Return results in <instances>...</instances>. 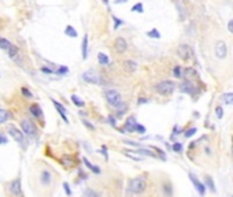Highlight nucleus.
<instances>
[{"mask_svg": "<svg viewBox=\"0 0 233 197\" xmlns=\"http://www.w3.org/2000/svg\"><path fill=\"white\" fill-rule=\"evenodd\" d=\"M114 48H115L117 54H123V52H126V49H128V43H126V40L123 39V37H118V39L114 41Z\"/></svg>", "mask_w": 233, "mask_h": 197, "instance_id": "nucleus-10", "label": "nucleus"}, {"mask_svg": "<svg viewBox=\"0 0 233 197\" xmlns=\"http://www.w3.org/2000/svg\"><path fill=\"white\" fill-rule=\"evenodd\" d=\"M51 179H52V175L51 172L48 171V170H44L43 172H41V177H40V181L43 185H49L51 184Z\"/></svg>", "mask_w": 233, "mask_h": 197, "instance_id": "nucleus-17", "label": "nucleus"}, {"mask_svg": "<svg viewBox=\"0 0 233 197\" xmlns=\"http://www.w3.org/2000/svg\"><path fill=\"white\" fill-rule=\"evenodd\" d=\"M8 134H10V136L13 137L21 146H23V148L26 146V141H25V137H23V131L19 130L18 127H15L14 125H10L8 126Z\"/></svg>", "mask_w": 233, "mask_h": 197, "instance_id": "nucleus-4", "label": "nucleus"}, {"mask_svg": "<svg viewBox=\"0 0 233 197\" xmlns=\"http://www.w3.org/2000/svg\"><path fill=\"white\" fill-rule=\"evenodd\" d=\"M206 182H207L208 188L211 189V192H215V188H214V184H213V179H211L210 177H206Z\"/></svg>", "mask_w": 233, "mask_h": 197, "instance_id": "nucleus-37", "label": "nucleus"}, {"mask_svg": "<svg viewBox=\"0 0 233 197\" xmlns=\"http://www.w3.org/2000/svg\"><path fill=\"white\" fill-rule=\"evenodd\" d=\"M132 11H136V13H144V7L141 3H137V4H134L133 7H132Z\"/></svg>", "mask_w": 233, "mask_h": 197, "instance_id": "nucleus-31", "label": "nucleus"}, {"mask_svg": "<svg viewBox=\"0 0 233 197\" xmlns=\"http://www.w3.org/2000/svg\"><path fill=\"white\" fill-rule=\"evenodd\" d=\"M228 29H229V32H231V33H233V19L228 23Z\"/></svg>", "mask_w": 233, "mask_h": 197, "instance_id": "nucleus-47", "label": "nucleus"}, {"mask_svg": "<svg viewBox=\"0 0 233 197\" xmlns=\"http://www.w3.org/2000/svg\"><path fill=\"white\" fill-rule=\"evenodd\" d=\"M111 18H113V21H114V29H118L121 25H123V21L119 19V18H117L115 15H113Z\"/></svg>", "mask_w": 233, "mask_h": 197, "instance_id": "nucleus-30", "label": "nucleus"}, {"mask_svg": "<svg viewBox=\"0 0 233 197\" xmlns=\"http://www.w3.org/2000/svg\"><path fill=\"white\" fill-rule=\"evenodd\" d=\"M147 101H148L147 99H141V100H138V104H141V103H147Z\"/></svg>", "mask_w": 233, "mask_h": 197, "instance_id": "nucleus-50", "label": "nucleus"}, {"mask_svg": "<svg viewBox=\"0 0 233 197\" xmlns=\"http://www.w3.org/2000/svg\"><path fill=\"white\" fill-rule=\"evenodd\" d=\"M52 104L55 105V108H56V110H58V112L60 114V116H62V118H63V120H64V122H66V123L69 122V119H67L66 114H64V112H66V108H64L63 105H62V104H60V103H59V101H56V100H55V99H52Z\"/></svg>", "mask_w": 233, "mask_h": 197, "instance_id": "nucleus-15", "label": "nucleus"}, {"mask_svg": "<svg viewBox=\"0 0 233 197\" xmlns=\"http://www.w3.org/2000/svg\"><path fill=\"white\" fill-rule=\"evenodd\" d=\"M21 130L23 131V134H26V136L29 137H34V134H36L37 129L36 126H34V123L32 122L30 119H22L21 120Z\"/></svg>", "mask_w": 233, "mask_h": 197, "instance_id": "nucleus-6", "label": "nucleus"}, {"mask_svg": "<svg viewBox=\"0 0 233 197\" xmlns=\"http://www.w3.org/2000/svg\"><path fill=\"white\" fill-rule=\"evenodd\" d=\"M134 131H137V133L143 134V133H146V127H144V126H141L140 123H137L136 127H134Z\"/></svg>", "mask_w": 233, "mask_h": 197, "instance_id": "nucleus-36", "label": "nucleus"}, {"mask_svg": "<svg viewBox=\"0 0 233 197\" xmlns=\"http://www.w3.org/2000/svg\"><path fill=\"white\" fill-rule=\"evenodd\" d=\"M11 118V114L4 108H0V123H6Z\"/></svg>", "mask_w": 233, "mask_h": 197, "instance_id": "nucleus-21", "label": "nucleus"}, {"mask_svg": "<svg viewBox=\"0 0 233 197\" xmlns=\"http://www.w3.org/2000/svg\"><path fill=\"white\" fill-rule=\"evenodd\" d=\"M125 155H126L128 157L133 159V160H141V157H140V156H134V155H132V152H129V151H125Z\"/></svg>", "mask_w": 233, "mask_h": 197, "instance_id": "nucleus-41", "label": "nucleus"}, {"mask_svg": "<svg viewBox=\"0 0 233 197\" xmlns=\"http://www.w3.org/2000/svg\"><path fill=\"white\" fill-rule=\"evenodd\" d=\"M67 71H69V69H67V67H60V69H59L58 70V73H59V74H64V73H67Z\"/></svg>", "mask_w": 233, "mask_h": 197, "instance_id": "nucleus-45", "label": "nucleus"}, {"mask_svg": "<svg viewBox=\"0 0 233 197\" xmlns=\"http://www.w3.org/2000/svg\"><path fill=\"white\" fill-rule=\"evenodd\" d=\"M174 89H176V84L173 81H169V79L161 81L159 84L155 85V90L159 95H163V96H167V95H170V93H173Z\"/></svg>", "mask_w": 233, "mask_h": 197, "instance_id": "nucleus-2", "label": "nucleus"}, {"mask_svg": "<svg viewBox=\"0 0 233 197\" xmlns=\"http://www.w3.org/2000/svg\"><path fill=\"white\" fill-rule=\"evenodd\" d=\"M82 79L88 84H92V85H100L102 84V77L95 71V70H87V71L82 73Z\"/></svg>", "mask_w": 233, "mask_h": 197, "instance_id": "nucleus-5", "label": "nucleus"}, {"mask_svg": "<svg viewBox=\"0 0 233 197\" xmlns=\"http://www.w3.org/2000/svg\"><path fill=\"white\" fill-rule=\"evenodd\" d=\"M126 2H128V0H115L114 3H115V4H121V3H126Z\"/></svg>", "mask_w": 233, "mask_h": 197, "instance_id": "nucleus-49", "label": "nucleus"}, {"mask_svg": "<svg viewBox=\"0 0 233 197\" xmlns=\"http://www.w3.org/2000/svg\"><path fill=\"white\" fill-rule=\"evenodd\" d=\"M97 60H99V63L102 64V66H107L108 63H110V59H108V56L106 54H103V52H100L99 55H97Z\"/></svg>", "mask_w": 233, "mask_h": 197, "instance_id": "nucleus-23", "label": "nucleus"}, {"mask_svg": "<svg viewBox=\"0 0 233 197\" xmlns=\"http://www.w3.org/2000/svg\"><path fill=\"white\" fill-rule=\"evenodd\" d=\"M182 77H185L187 79H191V78L197 77V73H196V70H195V69H192V67H188V69H184Z\"/></svg>", "mask_w": 233, "mask_h": 197, "instance_id": "nucleus-18", "label": "nucleus"}, {"mask_svg": "<svg viewBox=\"0 0 233 197\" xmlns=\"http://www.w3.org/2000/svg\"><path fill=\"white\" fill-rule=\"evenodd\" d=\"M215 114H217V118H218V119L222 118V115H223V110H222V107H217V108H215Z\"/></svg>", "mask_w": 233, "mask_h": 197, "instance_id": "nucleus-39", "label": "nucleus"}, {"mask_svg": "<svg viewBox=\"0 0 233 197\" xmlns=\"http://www.w3.org/2000/svg\"><path fill=\"white\" fill-rule=\"evenodd\" d=\"M104 96H106V100H107V103L110 105H113V107H118V105L122 103V96H121L119 92H117V90L114 89H108L104 92Z\"/></svg>", "mask_w": 233, "mask_h": 197, "instance_id": "nucleus-3", "label": "nucleus"}, {"mask_svg": "<svg viewBox=\"0 0 233 197\" xmlns=\"http://www.w3.org/2000/svg\"><path fill=\"white\" fill-rule=\"evenodd\" d=\"M136 125H137L136 118H134V116H130V118H128V120H126L123 130H128V131H130V133H133V131H134V127H136ZM123 130H121V131H123Z\"/></svg>", "mask_w": 233, "mask_h": 197, "instance_id": "nucleus-16", "label": "nucleus"}, {"mask_svg": "<svg viewBox=\"0 0 233 197\" xmlns=\"http://www.w3.org/2000/svg\"><path fill=\"white\" fill-rule=\"evenodd\" d=\"M82 161H84V163H85V166H87L88 169H89V170H91V171H92V172H95V174H100V169H99V167L93 166V164L91 163V161L88 160L87 157H82Z\"/></svg>", "mask_w": 233, "mask_h": 197, "instance_id": "nucleus-20", "label": "nucleus"}, {"mask_svg": "<svg viewBox=\"0 0 233 197\" xmlns=\"http://www.w3.org/2000/svg\"><path fill=\"white\" fill-rule=\"evenodd\" d=\"M147 189V181L143 177H136L129 181V192L134 195H140Z\"/></svg>", "mask_w": 233, "mask_h": 197, "instance_id": "nucleus-1", "label": "nucleus"}, {"mask_svg": "<svg viewBox=\"0 0 233 197\" xmlns=\"http://www.w3.org/2000/svg\"><path fill=\"white\" fill-rule=\"evenodd\" d=\"M177 54H178V56L182 60H189L193 56V49L189 45H187V44H181L177 48Z\"/></svg>", "mask_w": 233, "mask_h": 197, "instance_id": "nucleus-7", "label": "nucleus"}, {"mask_svg": "<svg viewBox=\"0 0 233 197\" xmlns=\"http://www.w3.org/2000/svg\"><path fill=\"white\" fill-rule=\"evenodd\" d=\"M8 192L13 196H22V188H21V179L17 178L8 184Z\"/></svg>", "mask_w": 233, "mask_h": 197, "instance_id": "nucleus-9", "label": "nucleus"}, {"mask_svg": "<svg viewBox=\"0 0 233 197\" xmlns=\"http://www.w3.org/2000/svg\"><path fill=\"white\" fill-rule=\"evenodd\" d=\"M30 112H32V115H33L34 118H37L39 120H43V118H44L43 110H41V107L39 104H32L30 105Z\"/></svg>", "mask_w": 233, "mask_h": 197, "instance_id": "nucleus-12", "label": "nucleus"}, {"mask_svg": "<svg viewBox=\"0 0 233 197\" xmlns=\"http://www.w3.org/2000/svg\"><path fill=\"white\" fill-rule=\"evenodd\" d=\"M147 36H148V37H152V39H161V33H159L156 29H152V30H150L148 33H147Z\"/></svg>", "mask_w": 233, "mask_h": 197, "instance_id": "nucleus-29", "label": "nucleus"}, {"mask_svg": "<svg viewBox=\"0 0 233 197\" xmlns=\"http://www.w3.org/2000/svg\"><path fill=\"white\" fill-rule=\"evenodd\" d=\"M222 101L225 104H233V93H225L222 96Z\"/></svg>", "mask_w": 233, "mask_h": 197, "instance_id": "nucleus-26", "label": "nucleus"}, {"mask_svg": "<svg viewBox=\"0 0 233 197\" xmlns=\"http://www.w3.org/2000/svg\"><path fill=\"white\" fill-rule=\"evenodd\" d=\"M215 56L218 58V59H225L226 55H228V47H226L225 41H218L217 44H215Z\"/></svg>", "mask_w": 233, "mask_h": 197, "instance_id": "nucleus-8", "label": "nucleus"}, {"mask_svg": "<svg viewBox=\"0 0 233 197\" xmlns=\"http://www.w3.org/2000/svg\"><path fill=\"white\" fill-rule=\"evenodd\" d=\"M7 51H8V55H10L11 59H15V58L18 56V54H19L18 47H17V45H13V44L10 45V48H8Z\"/></svg>", "mask_w": 233, "mask_h": 197, "instance_id": "nucleus-22", "label": "nucleus"}, {"mask_svg": "<svg viewBox=\"0 0 233 197\" xmlns=\"http://www.w3.org/2000/svg\"><path fill=\"white\" fill-rule=\"evenodd\" d=\"M72 101L74 103V104L77 105V107H84V105H85V103L82 101V100L80 99L77 95H73V96H72Z\"/></svg>", "mask_w": 233, "mask_h": 197, "instance_id": "nucleus-27", "label": "nucleus"}, {"mask_svg": "<svg viewBox=\"0 0 233 197\" xmlns=\"http://www.w3.org/2000/svg\"><path fill=\"white\" fill-rule=\"evenodd\" d=\"M108 122H110L113 126H115V125H117V123H115V119H114L113 116H108Z\"/></svg>", "mask_w": 233, "mask_h": 197, "instance_id": "nucleus-48", "label": "nucleus"}, {"mask_svg": "<svg viewBox=\"0 0 233 197\" xmlns=\"http://www.w3.org/2000/svg\"><path fill=\"white\" fill-rule=\"evenodd\" d=\"M122 66H123V69H125L128 73H134L137 70V63H136V62H133V60H130V59L123 60Z\"/></svg>", "mask_w": 233, "mask_h": 197, "instance_id": "nucleus-14", "label": "nucleus"}, {"mask_svg": "<svg viewBox=\"0 0 233 197\" xmlns=\"http://www.w3.org/2000/svg\"><path fill=\"white\" fill-rule=\"evenodd\" d=\"M64 33H66V36L73 37V39H76V37L78 36L77 32H76V29L73 28L72 25H67V26H66V29H64Z\"/></svg>", "mask_w": 233, "mask_h": 197, "instance_id": "nucleus-24", "label": "nucleus"}, {"mask_svg": "<svg viewBox=\"0 0 233 197\" xmlns=\"http://www.w3.org/2000/svg\"><path fill=\"white\" fill-rule=\"evenodd\" d=\"M22 95H23V96H26L28 99H32V96H33V95L30 93V90L28 89V88H22Z\"/></svg>", "mask_w": 233, "mask_h": 197, "instance_id": "nucleus-38", "label": "nucleus"}, {"mask_svg": "<svg viewBox=\"0 0 233 197\" xmlns=\"http://www.w3.org/2000/svg\"><path fill=\"white\" fill-rule=\"evenodd\" d=\"M84 196H92V197H97L99 196V193L95 192V190H92V189H87L84 192Z\"/></svg>", "mask_w": 233, "mask_h": 197, "instance_id": "nucleus-34", "label": "nucleus"}, {"mask_svg": "<svg viewBox=\"0 0 233 197\" xmlns=\"http://www.w3.org/2000/svg\"><path fill=\"white\" fill-rule=\"evenodd\" d=\"M173 151L174 152H181L182 151V144L181 142H174L173 144Z\"/></svg>", "mask_w": 233, "mask_h": 197, "instance_id": "nucleus-35", "label": "nucleus"}, {"mask_svg": "<svg viewBox=\"0 0 233 197\" xmlns=\"http://www.w3.org/2000/svg\"><path fill=\"white\" fill-rule=\"evenodd\" d=\"M180 90H181V92H184V93H189V95H193V93H195V86H193L192 82L185 81V82H182V84L180 85Z\"/></svg>", "mask_w": 233, "mask_h": 197, "instance_id": "nucleus-13", "label": "nucleus"}, {"mask_svg": "<svg viewBox=\"0 0 233 197\" xmlns=\"http://www.w3.org/2000/svg\"><path fill=\"white\" fill-rule=\"evenodd\" d=\"M62 161H63V164H64V166H69V167H72L73 164H74L73 159H72V157H67V156H64V157H63V160H62Z\"/></svg>", "mask_w": 233, "mask_h": 197, "instance_id": "nucleus-33", "label": "nucleus"}, {"mask_svg": "<svg viewBox=\"0 0 233 197\" xmlns=\"http://www.w3.org/2000/svg\"><path fill=\"white\" fill-rule=\"evenodd\" d=\"M10 45H11V43L7 39H4V37H0V48L4 49V51H7V49L10 48Z\"/></svg>", "mask_w": 233, "mask_h": 197, "instance_id": "nucleus-25", "label": "nucleus"}, {"mask_svg": "<svg viewBox=\"0 0 233 197\" xmlns=\"http://www.w3.org/2000/svg\"><path fill=\"white\" fill-rule=\"evenodd\" d=\"M82 123H84V125L87 126L88 129H91V130H95V126H93L92 123H89V122H88V120H85V119H84V120H82Z\"/></svg>", "mask_w": 233, "mask_h": 197, "instance_id": "nucleus-43", "label": "nucleus"}, {"mask_svg": "<svg viewBox=\"0 0 233 197\" xmlns=\"http://www.w3.org/2000/svg\"><path fill=\"white\" fill-rule=\"evenodd\" d=\"M195 133H196V127H192V129H189V130H187V133H185V137L189 138V137H192Z\"/></svg>", "mask_w": 233, "mask_h": 197, "instance_id": "nucleus-40", "label": "nucleus"}, {"mask_svg": "<svg viewBox=\"0 0 233 197\" xmlns=\"http://www.w3.org/2000/svg\"><path fill=\"white\" fill-rule=\"evenodd\" d=\"M182 73H184V70L181 69V66H176L174 70H173V74L177 78H182Z\"/></svg>", "mask_w": 233, "mask_h": 197, "instance_id": "nucleus-28", "label": "nucleus"}, {"mask_svg": "<svg viewBox=\"0 0 233 197\" xmlns=\"http://www.w3.org/2000/svg\"><path fill=\"white\" fill-rule=\"evenodd\" d=\"M0 144H3V145L7 144V137H6L3 133H0Z\"/></svg>", "mask_w": 233, "mask_h": 197, "instance_id": "nucleus-44", "label": "nucleus"}, {"mask_svg": "<svg viewBox=\"0 0 233 197\" xmlns=\"http://www.w3.org/2000/svg\"><path fill=\"white\" fill-rule=\"evenodd\" d=\"M88 58V34H84L82 37V59Z\"/></svg>", "mask_w": 233, "mask_h": 197, "instance_id": "nucleus-19", "label": "nucleus"}, {"mask_svg": "<svg viewBox=\"0 0 233 197\" xmlns=\"http://www.w3.org/2000/svg\"><path fill=\"white\" fill-rule=\"evenodd\" d=\"M63 189H64V192H66L67 195L72 196V190H70V186H69V184H67V182H64V184H63Z\"/></svg>", "mask_w": 233, "mask_h": 197, "instance_id": "nucleus-42", "label": "nucleus"}, {"mask_svg": "<svg viewBox=\"0 0 233 197\" xmlns=\"http://www.w3.org/2000/svg\"><path fill=\"white\" fill-rule=\"evenodd\" d=\"M137 153H141V155H147V156H151V157H155L156 155L152 153L151 151H148V149H138Z\"/></svg>", "mask_w": 233, "mask_h": 197, "instance_id": "nucleus-32", "label": "nucleus"}, {"mask_svg": "<svg viewBox=\"0 0 233 197\" xmlns=\"http://www.w3.org/2000/svg\"><path fill=\"white\" fill-rule=\"evenodd\" d=\"M41 71H43V73H47V74H51V73H54L51 69H48V67H41Z\"/></svg>", "mask_w": 233, "mask_h": 197, "instance_id": "nucleus-46", "label": "nucleus"}, {"mask_svg": "<svg viewBox=\"0 0 233 197\" xmlns=\"http://www.w3.org/2000/svg\"><path fill=\"white\" fill-rule=\"evenodd\" d=\"M189 179H191V182L193 184V186H195V189L199 192V195L200 196H203L206 193V185L204 184H202V182L199 181L196 177H195L193 174H189Z\"/></svg>", "mask_w": 233, "mask_h": 197, "instance_id": "nucleus-11", "label": "nucleus"}]
</instances>
